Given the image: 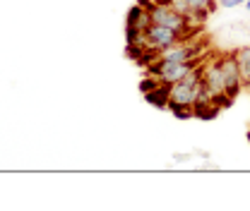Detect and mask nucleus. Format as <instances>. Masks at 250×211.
Returning <instances> with one entry per match:
<instances>
[{
	"mask_svg": "<svg viewBox=\"0 0 250 211\" xmlns=\"http://www.w3.org/2000/svg\"><path fill=\"white\" fill-rule=\"evenodd\" d=\"M188 158H190V156H188V153H173V161H176V163H181V161H183V163H186Z\"/></svg>",
	"mask_w": 250,
	"mask_h": 211,
	"instance_id": "nucleus-15",
	"label": "nucleus"
},
{
	"mask_svg": "<svg viewBox=\"0 0 250 211\" xmlns=\"http://www.w3.org/2000/svg\"><path fill=\"white\" fill-rule=\"evenodd\" d=\"M202 2H205V0H202Z\"/></svg>",
	"mask_w": 250,
	"mask_h": 211,
	"instance_id": "nucleus-20",
	"label": "nucleus"
},
{
	"mask_svg": "<svg viewBox=\"0 0 250 211\" xmlns=\"http://www.w3.org/2000/svg\"><path fill=\"white\" fill-rule=\"evenodd\" d=\"M243 7H246V10L250 12V0H246V2H243Z\"/></svg>",
	"mask_w": 250,
	"mask_h": 211,
	"instance_id": "nucleus-17",
	"label": "nucleus"
},
{
	"mask_svg": "<svg viewBox=\"0 0 250 211\" xmlns=\"http://www.w3.org/2000/svg\"><path fill=\"white\" fill-rule=\"evenodd\" d=\"M137 5H142V7L152 10V7H154V0H137Z\"/></svg>",
	"mask_w": 250,
	"mask_h": 211,
	"instance_id": "nucleus-16",
	"label": "nucleus"
},
{
	"mask_svg": "<svg viewBox=\"0 0 250 211\" xmlns=\"http://www.w3.org/2000/svg\"><path fill=\"white\" fill-rule=\"evenodd\" d=\"M219 62H221V70H224V77H226V94L231 98H236L241 89H243V77H241V67H238V60H236V53H221L219 56Z\"/></svg>",
	"mask_w": 250,
	"mask_h": 211,
	"instance_id": "nucleus-2",
	"label": "nucleus"
},
{
	"mask_svg": "<svg viewBox=\"0 0 250 211\" xmlns=\"http://www.w3.org/2000/svg\"><path fill=\"white\" fill-rule=\"evenodd\" d=\"M171 98L178 103L192 106L195 103V87H190L186 82H176V84H171Z\"/></svg>",
	"mask_w": 250,
	"mask_h": 211,
	"instance_id": "nucleus-8",
	"label": "nucleus"
},
{
	"mask_svg": "<svg viewBox=\"0 0 250 211\" xmlns=\"http://www.w3.org/2000/svg\"><path fill=\"white\" fill-rule=\"evenodd\" d=\"M145 51H147V46H130V43H125V58H130L135 65L142 60Z\"/></svg>",
	"mask_w": 250,
	"mask_h": 211,
	"instance_id": "nucleus-13",
	"label": "nucleus"
},
{
	"mask_svg": "<svg viewBox=\"0 0 250 211\" xmlns=\"http://www.w3.org/2000/svg\"><path fill=\"white\" fill-rule=\"evenodd\" d=\"M164 82L159 79V77H154V75H145L142 79H140V84H137V89H140V94H149V91H154L156 87H161Z\"/></svg>",
	"mask_w": 250,
	"mask_h": 211,
	"instance_id": "nucleus-12",
	"label": "nucleus"
},
{
	"mask_svg": "<svg viewBox=\"0 0 250 211\" xmlns=\"http://www.w3.org/2000/svg\"><path fill=\"white\" fill-rule=\"evenodd\" d=\"M219 7H224V10H233V7H238V5H243L241 0H217Z\"/></svg>",
	"mask_w": 250,
	"mask_h": 211,
	"instance_id": "nucleus-14",
	"label": "nucleus"
},
{
	"mask_svg": "<svg viewBox=\"0 0 250 211\" xmlns=\"http://www.w3.org/2000/svg\"><path fill=\"white\" fill-rule=\"evenodd\" d=\"M202 82L207 84V89L212 94H224L226 89V77H224V70H221V62L219 58L205 62V75H202Z\"/></svg>",
	"mask_w": 250,
	"mask_h": 211,
	"instance_id": "nucleus-4",
	"label": "nucleus"
},
{
	"mask_svg": "<svg viewBox=\"0 0 250 211\" xmlns=\"http://www.w3.org/2000/svg\"><path fill=\"white\" fill-rule=\"evenodd\" d=\"M248 144H250V132H248Z\"/></svg>",
	"mask_w": 250,
	"mask_h": 211,
	"instance_id": "nucleus-18",
	"label": "nucleus"
},
{
	"mask_svg": "<svg viewBox=\"0 0 250 211\" xmlns=\"http://www.w3.org/2000/svg\"><path fill=\"white\" fill-rule=\"evenodd\" d=\"M236 53V60L241 67V77H243V89H250V43L248 46H241L233 51Z\"/></svg>",
	"mask_w": 250,
	"mask_h": 211,
	"instance_id": "nucleus-9",
	"label": "nucleus"
},
{
	"mask_svg": "<svg viewBox=\"0 0 250 211\" xmlns=\"http://www.w3.org/2000/svg\"><path fill=\"white\" fill-rule=\"evenodd\" d=\"M241 2H246V0H241Z\"/></svg>",
	"mask_w": 250,
	"mask_h": 211,
	"instance_id": "nucleus-19",
	"label": "nucleus"
},
{
	"mask_svg": "<svg viewBox=\"0 0 250 211\" xmlns=\"http://www.w3.org/2000/svg\"><path fill=\"white\" fill-rule=\"evenodd\" d=\"M125 43L130 46H147V31L140 27H125Z\"/></svg>",
	"mask_w": 250,
	"mask_h": 211,
	"instance_id": "nucleus-10",
	"label": "nucleus"
},
{
	"mask_svg": "<svg viewBox=\"0 0 250 211\" xmlns=\"http://www.w3.org/2000/svg\"><path fill=\"white\" fill-rule=\"evenodd\" d=\"M145 31H147V46H149V48H156L159 53H161L164 48L178 43V41H186L178 31L168 29V27H164V24H149Z\"/></svg>",
	"mask_w": 250,
	"mask_h": 211,
	"instance_id": "nucleus-3",
	"label": "nucleus"
},
{
	"mask_svg": "<svg viewBox=\"0 0 250 211\" xmlns=\"http://www.w3.org/2000/svg\"><path fill=\"white\" fill-rule=\"evenodd\" d=\"M219 113H221V108L214 101H195L192 103V118H197V120H214Z\"/></svg>",
	"mask_w": 250,
	"mask_h": 211,
	"instance_id": "nucleus-7",
	"label": "nucleus"
},
{
	"mask_svg": "<svg viewBox=\"0 0 250 211\" xmlns=\"http://www.w3.org/2000/svg\"><path fill=\"white\" fill-rule=\"evenodd\" d=\"M205 51V43L200 41H178L168 48H164L159 53V58L166 62H183V60H192V58H200Z\"/></svg>",
	"mask_w": 250,
	"mask_h": 211,
	"instance_id": "nucleus-1",
	"label": "nucleus"
},
{
	"mask_svg": "<svg viewBox=\"0 0 250 211\" xmlns=\"http://www.w3.org/2000/svg\"><path fill=\"white\" fill-rule=\"evenodd\" d=\"M166 111H171L178 120H190L192 118V106H186V103H178V101H173V98H168V106H166Z\"/></svg>",
	"mask_w": 250,
	"mask_h": 211,
	"instance_id": "nucleus-11",
	"label": "nucleus"
},
{
	"mask_svg": "<svg viewBox=\"0 0 250 211\" xmlns=\"http://www.w3.org/2000/svg\"><path fill=\"white\" fill-rule=\"evenodd\" d=\"M152 24V19H149V10L147 7H142V5H132L127 12H125V27H140V29H147Z\"/></svg>",
	"mask_w": 250,
	"mask_h": 211,
	"instance_id": "nucleus-5",
	"label": "nucleus"
},
{
	"mask_svg": "<svg viewBox=\"0 0 250 211\" xmlns=\"http://www.w3.org/2000/svg\"><path fill=\"white\" fill-rule=\"evenodd\" d=\"M142 96H145V101H147L149 106H154V108H159V111H166L168 98H171V84H161V87H156L154 91L142 94Z\"/></svg>",
	"mask_w": 250,
	"mask_h": 211,
	"instance_id": "nucleus-6",
	"label": "nucleus"
}]
</instances>
